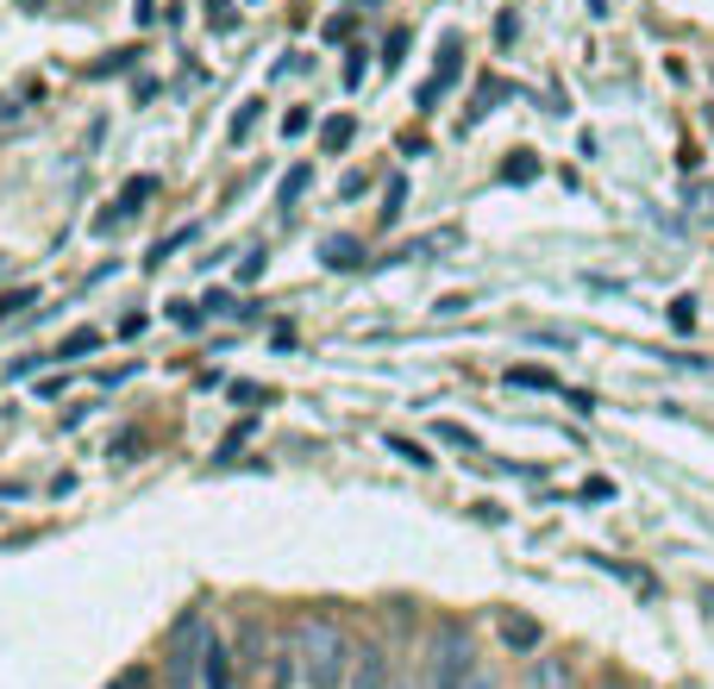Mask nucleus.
I'll use <instances>...</instances> for the list:
<instances>
[{
	"label": "nucleus",
	"mask_w": 714,
	"mask_h": 689,
	"mask_svg": "<svg viewBox=\"0 0 714 689\" xmlns=\"http://www.w3.org/2000/svg\"><path fill=\"white\" fill-rule=\"evenodd\" d=\"M508 383H514V389H558V383H552V370H527V364H520V370H508Z\"/></svg>",
	"instance_id": "obj_11"
},
{
	"label": "nucleus",
	"mask_w": 714,
	"mask_h": 689,
	"mask_svg": "<svg viewBox=\"0 0 714 689\" xmlns=\"http://www.w3.org/2000/svg\"><path fill=\"white\" fill-rule=\"evenodd\" d=\"M402 201H408V182H389V207H383V220H395V213H402Z\"/></svg>",
	"instance_id": "obj_18"
},
{
	"label": "nucleus",
	"mask_w": 714,
	"mask_h": 689,
	"mask_svg": "<svg viewBox=\"0 0 714 689\" xmlns=\"http://www.w3.org/2000/svg\"><path fill=\"white\" fill-rule=\"evenodd\" d=\"M502 639L527 652V645H539V627H533V620H520V614H502Z\"/></svg>",
	"instance_id": "obj_9"
},
{
	"label": "nucleus",
	"mask_w": 714,
	"mask_h": 689,
	"mask_svg": "<svg viewBox=\"0 0 714 689\" xmlns=\"http://www.w3.org/2000/svg\"><path fill=\"white\" fill-rule=\"evenodd\" d=\"M307 126H313V113H307V107H288V113H282V138H301Z\"/></svg>",
	"instance_id": "obj_13"
},
{
	"label": "nucleus",
	"mask_w": 714,
	"mask_h": 689,
	"mask_svg": "<svg viewBox=\"0 0 714 689\" xmlns=\"http://www.w3.org/2000/svg\"><path fill=\"white\" fill-rule=\"evenodd\" d=\"M533 170H539V163H533V151H514V163L502 170V176H508V182H533Z\"/></svg>",
	"instance_id": "obj_15"
},
{
	"label": "nucleus",
	"mask_w": 714,
	"mask_h": 689,
	"mask_svg": "<svg viewBox=\"0 0 714 689\" xmlns=\"http://www.w3.org/2000/svg\"><path fill=\"white\" fill-rule=\"evenodd\" d=\"M383 445H389V452H395V458H408L414 470H427V464H433V458H427V452H420V445H414V439H402V433H389Z\"/></svg>",
	"instance_id": "obj_10"
},
{
	"label": "nucleus",
	"mask_w": 714,
	"mask_h": 689,
	"mask_svg": "<svg viewBox=\"0 0 714 689\" xmlns=\"http://www.w3.org/2000/svg\"><path fill=\"white\" fill-rule=\"evenodd\" d=\"M82 352H101V332H95V327L70 332V339H63V345H57V358H63V364H70V358H82Z\"/></svg>",
	"instance_id": "obj_8"
},
{
	"label": "nucleus",
	"mask_w": 714,
	"mask_h": 689,
	"mask_svg": "<svg viewBox=\"0 0 714 689\" xmlns=\"http://www.w3.org/2000/svg\"><path fill=\"white\" fill-rule=\"evenodd\" d=\"M345 689H408V684H402V670H395L383 652H364V659L352 664V684Z\"/></svg>",
	"instance_id": "obj_5"
},
{
	"label": "nucleus",
	"mask_w": 714,
	"mask_h": 689,
	"mask_svg": "<svg viewBox=\"0 0 714 689\" xmlns=\"http://www.w3.org/2000/svg\"><path fill=\"white\" fill-rule=\"evenodd\" d=\"M352 132H357V120H345V113H332L327 126H320V145H327V151H345V145H352Z\"/></svg>",
	"instance_id": "obj_7"
},
{
	"label": "nucleus",
	"mask_w": 714,
	"mask_h": 689,
	"mask_svg": "<svg viewBox=\"0 0 714 689\" xmlns=\"http://www.w3.org/2000/svg\"><path fill=\"white\" fill-rule=\"evenodd\" d=\"M320 263H327V270H357V263H364V257H357V238H327V245H320Z\"/></svg>",
	"instance_id": "obj_6"
},
{
	"label": "nucleus",
	"mask_w": 714,
	"mask_h": 689,
	"mask_svg": "<svg viewBox=\"0 0 714 689\" xmlns=\"http://www.w3.org/2000/svg\"><path fill=\"white\" fill-rule=\"evenodd\" d=\"M151 195H157V182H151V176H138V182H132V188H126V195H120V207H126V213H132V207H138V201H151Z\"/></svg>",
	"instance_id": "obj_16"
},
{
	"label": "nucleus",
	"mask_w": 714,
	"mask_h": 689,
	"mask_svg": "<svg viewBox=\"0 0 714 689\" xmlns=\"http://www.w3.org/2000/svg\"><path fill=\"white\" fill-rule=\"evenodd\" d=\"M32 302H38V288H7V295H0V320H13V313L32 307Z\"/></svg>",
	"instance_id": "obj_12"
},
{
	"label": "nucleus",
	"mask_w": 714,
	"mask_h": 689,
	"mask_svg": "<svg viewBox=\"0 0 714 689\" xmlns=\"http://www.w3.org/2000/svg\"><path fill=\"white\" fill-rule=\"evenodd\" d=\"M470 670H477V645H470V633H464V627L433 633V645H427V684L433 689H464L470 684Z\"/></svg>",
	"instance_id": "obj_2"
},
{
	"label": "nucleus",
	"mask_w": 714,
	"mask_h": 689,
	"mask_svg": "<svg viewBox=\"0 0 714 689\" xmlns=\"http://www.w3.org/2000/svg\"><path fill=\"white\" fill-rule=\"evenodd\" d=\"M107 689H151V677H145V670H126L120 684H107Z\"/></svg>",
	"instance_id": "obj_21"
},
{
	"label": "nucleus",
	"mask_w": 714,
	"mask_h": 689,
	"mask_svg": "<svg viewBox=\"0 0 714 689\" xmlns=\"http://www.w3.org/2000/svg\"><path fill=\"white\" fill-rule=\"evenodd\" d=\"M20 7H26V13H38V7H45V0H20Z\"/></svg>",
	"instance_id": "obj_22"
},
{
	"label": "nucleus",
	"mask_w": 714,
	"mask_h": 689,
	"mask_svg": "<svg viewBox=\"0 0 714 689\" xmlns=\"http://www.w3.org/2000/svg\"><path fill=\"white\" fill-rule=\"evenodd\" d=\"M352 645H345V633L332 627L327 614H307L301 620V677L307 689H345L352 684Z\"/></svg>",
	"instance_id": "obj_1"
},
{
	"label": "nucleus",
	"mask_w": 714,
	"mask_h": 689,
	"mask_svg": "<svg viewBox=\"0 0 714 689\" xmlns=\"http://www.w3.org/2000/svg\"><path fill=\"white\" fill-rule=\"evenodd\" d=\"M132 57H138V51H113V57H107V63H95L88 76H120V70H126V63H132Z\"/></svg>",
	"instance_id": "obj_17"
},
{
	"label": "nucleus",
	"mask_w": 714,
	"mask_h": 689,
	"mask_svg": "<svg viewBox=\"0 0 714 689\" xmlns=\"http://www.w3.org/2000/svg\"><path fill=\"white\" fill-rule=\"evenodd\" d=\"M301 188H307V170H288V176H282V201H295Z\"/></svg>",
	"instance_id": "obj_20"
},
{
	"label": "nucleus",
	"mask_w": 714,
	"mask_h": 689,
	"mask_svg": "<svg viewBox=\"0 0 714 689\" xmlns=\"http://www.w3.org/2000/svg\"><path fill=\"white\" fill-rule=\"evenodd\" d=\"M458 76H464V38L452 32V38L439 45V70H433V82L420 88V107L433 113V107H439V95H452V82H458Z\"/></svg>",
	"instance_id": "obj_3"
},
{
	"label": "nucleus",
	"mask_w": 714,
	"mask_h": 689,
	"mask_svg": "<svg viewBox=\"0 0 714 689\" xmlns=\"http://www.w3.org/2000/svg\"><path fill=\"white\" fill-rule=\"evenodd\" d=\"M201 689H238V677H232V652L220 633L201 639Z\"/></svg>",
	"instance_id": "obj_4"
},
{
	"label": "nucleus",
	"mask_w": 714,
	"mask_h": 689,
	"mask_svg": "<svg viewBox=\"0 0 714 689\" xmlns=\"http://www.w3.org/2000/svg\"><path fill=\"white\" fill-rule=\"evenodd\" d=\"M170 320H176V327H201V307H188V302H176V307H170Z\"/></svg>",
	"instance_id": "obj_19"
},
{
	"label": "nucleus",
	"mask_w": 714,
	"mask_h": 689,
	"mask_svg": "<svg viewBox=\"0 0 714 689\" xmlns=\"http://www.w3.org/2000/svg\"><path fill=\"white\" fill-rule=\"evenodd\" d=\"M439 439H445V445H464V452L477 445V433H470V427H458V420H439Z\"/></svg>",
	"instance_id": "obj_14"
},
{
	"label": "nucleus",
	"mask_w": 714,
	"mask_h": 689,
	"mask_svg": "<svg viewBox=\"0 0 714 689\" xmlns=\"http://www.w3.org/2000/svg\"><path fill=\"white\" fill-rule=\"evenodd\" d=\"M470 689H495V684H483V677H477V684H470Z\"/></svg>",
	"instance_id": "obj_23"
}]
</instances>
